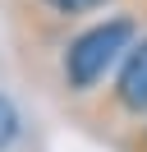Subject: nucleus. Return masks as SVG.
Masks as SVG:
<instances>
[{"mask_svg":"<svg viewBox=\"0 0 147 152\" xmlns=\"http://www.w3.org/2000/svg\"><path fill=\"white\" fill-rule=\"evenodd\" d=\"M143 28H147V0H133V5H119V10L97 14V19L78 23L74 32H64L51 46V74L64 102L83 106L87 97H97L101 83L124 60V51L143 37Z\"/></svg>","mask_w":147,"mask_h":152,"instance_id":"f257e3e1","label":"nucleus"},{"mask_svg":"<svg viewBox=\"0 0 147 152\" xmlns=\"http://www.w3.org/2000/svg\"><path fill=\"white\" fill-rule=\"evenodd\" d=\"M18 129H23V115H18V102L0 88V152H9L14 148V138H18Z\"/></svg>","mask_w":147,"mask_h":152,"instance_id":"20e7f679","label":"nucleus"},{"mask_svg":"<svg viewBox=\"0 0 147 152\" xmlns=\"http://www.w3.org/2000/svg\"><path fill=\"white\" fill-rule=\"evenodd\" d=\"M110 143H115V152H147V120L133 124V129H124L119 138H110Z\"/></svg>","mask_w":147,"mask_h":152,"instance_id":"39448f33","label":"nucleus"},{"mask_svg":"<svg viewBox=\"0 0 147 152\" xmlns=\"http://www.w3.org/2000/svg\"><path fill=\"white\" fill-rule=\"evenodd\" d=\"M119 5H133V0H5L9 28H14V37L23 46H55L78 23L110 14Z\"/></svg>","mask_w":147,"mask_h":152,"instance_id":"7ed1b4c3","label":"nucleus"},{"mask_svg":"<svg viewBox=\"0 0 147 152\" xmlns=\"http://www.w3.org/2000/svg\"><path fill=\"white\" fill-rule=\"evenodd\" d=\"M78 120H87L92 129L119 138L124 129L147 120V28L133 46L124 51V60L115 65V74L101 83L97 97H87L83 106H74Z\"/></svg>","mask_w":147,"mask_h":152,"instance_id":"f03ea898","label":"nucleus"}]
</instances>
